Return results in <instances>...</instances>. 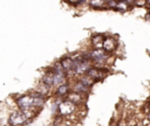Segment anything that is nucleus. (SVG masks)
<instances>
[{
	"label": "nucleus",
	"mask_w": 150,
	"mask_h": 126,
	"mask_svg": "<svg viewBox=\"0 0 150 126\" xmlns=\"http://www.w3.org/2000/svg\"><path fill=\"white\" fill-rule=\"evenodd\" d=\"M66 99H68V100H70L71 103H74V104H76L77 106H80V105H82L83 103H84V99H86V94H81V93H79V92H75V91H69L68 92V94L66 96Z\"/></svg>",
	"instance_id": "0eeeda50"
},
{
	"label": "nucleus",
	"mask_w": 150,
	"mask_h": 126,
	"mask_svg": "<svg viewBox=\"0 0 150 126\" xmlns=\"http://www.w3.org/2000/svg\"><path fill=\"white\" fill-rule=\"evenodd\" d=\"M132 6H136V7H145L146 6V0H134Z\"/></svg>",
	"instance_id": "2eb2a0df"
},
{
	"label": "nucleus",
	"mask_w": 150,
	"mask_h": 126,
	"mask_svg": "<svg viewBox=\"0 0 150 126\" xmlns=\"http://www.w3.org/2000/svg\"><path fill=\"white\" fill-rule=\"evenodd\" d=\"M87 5L91 9H107V1L105 0H88Z\"/></svg>",
	"instance_id": "9d476101"
},
{
	"label": "nucleus",
	"mask_w": 150,
	"mask_h": 126,
	"mask_svg": "<svg viewBox=\"0 0 150 126\" xmlns=\"http://www.w3.org/2000/svg\"><path fill=\"white\" fill-rule=\"evenodd\" d=\"M60 63H61L62 68L64 69V71H66L67 74L71 71V69H73V64H74V61H73V58H71L70 56H64V57H62V58L60 60Z\"/></svg>",
	"instance_id": "9b49d317"
},
{
	"label": "nucleus",
	"mask_w": 150,
	"mask_h": 126,
	"mask_svg": "<svg viewBox=\"0 0 150 126\" xmlns=\"http://www.w3.org/2000/svg\"><path fill=\"white\" fill-rule=\"evenodd\" d=\"M146 7H150V0H146Z\"/></svg>",
	"instance_id": "a211bd4d"
},
{
	"label": "nucleus",
	"mask_w": 150,
	"mask_h": 126,
	"mask_svg": "<svg viewBox=\"0 0 150 126\" xmlns=\"http://www.w3.org/2000/svg\"><path fill=\"white\" fill-rule=\"evenodd\" d=\"M145 118H146V119H148V121L150 123V111H149V112L145 114Z\"/></svg>",
	"instance_id": "f3484780"
},
{
	"label": "nucleus",
	"mask_w": 150,
	"mask_h": 126,
	"mask_svg": "<svg viewBox=\"0 0 150 126\" xmlns=\"http://www.w3.org/2000/svg\"><path fill=\"white\" fill-rule=\"evenodd\" d=\"M76 79H79L81 83H83L84 85H87V86H93L94 84H95V80L91 78V77H89L87 74H84V75H81V76H77V78Z\"/></svg>",
	"instance_id": "4468645a"
},
{
	"label": "nucleus",
	"mask_w": 150,
	"mask_h": 126,
	"mask_svg": "<svg viewBox=\"0 0 150 126\" xmlns=\"http://www.w3.org/2000/svg\"><path fill=\"white\" fill-rule=\"evenodd\" d=\"M77 108H79V106L76 104H74L70 100L63 98L57 104V112H56V114H60V116L67 118V117H70L71 114H74L77 111Z\"/></svg>",
	"instance_id": "f257e3e1"
},
{
	"label": "nucleus",
	"mask_w": 150,
	"mask_h": 126,
	"mask_svg": "<svg viewBox=\"0 0 150 126\" xmlns=\"http://www.w3.org/2000/svg\"><path fill=\"white\" fill-rule=\"evenodd\" d=\"M105 1H108V0H105Z\"/></svg>",
	"instance_id": "aec40b11"
},
{
	"label": "nucleus",
	"mask_w": 150,
	"mask_h": 126,
	"mask_svg": "<svg viewBox=\"0 0 150 126\" xmlns=\"http://www.w3.org/2000/svg\"><path fill=\"white\" fill-rule=\"evenodd\" d=\"M117 48H118V40L115 36H104V40L102 43V49L105 52L112 54L114 51H116Z\"/></svg>",
	"instance_id": "20e7f679"
},
{
	"label": "nucleus",
	"mask_w": 150,
	"mask_h": 126,
	"mask_svg": "<svg viewBox=\"0 0 150 126\" xmlns=\"http://www.w3.org/2000/svg\"><path fill=\"white\" fill-rule=\"evenodd\" d=\"M130 8H131V6H130L125 0H117L116 7H115V9H114V10H116V12H121V13H124V12H128Z\"/></svg>",
	"instance_id": "ddd939ff"
},
{
	"label": "nucleus",
	"mask_w": 150,
	"mask_h": 126,
	"mask_svg": "<svg viewBox=\"0 0 150 126\" xmlns=\"http://www.w3.org/2000/svg\"><path fill=\"white\" fill-rule=\"evenodd\" d=\"M148 14L150 15V7H149V10H148Z\"/></svg>",
	"instance_id": "6ab92c4d"
},
{
	"label": "nucleus",
	"mask_w": 150,
	"mask_h": 126,
	"mask_svg": "<svg viewBox=\"0 0 150 126\" xmlns=\"http://www.w3.org/2000/svg\"><path fill=\"white\" fill-rule=\"evenodd\" d=\"M53 76H54V74H53V71H52L50 68H49V69L42 75V77H41V82L53 88Z\"/></svg>",
	"instance_id": "f8f14e48"
},
{
	"label": "nucleus",
	"mask_w": 150,
	"mask_h": 126,
	"mask_svg": "<svg viewBox=\"0 0 150 126\" xmlns=\"http://www.w3.org/2000/svg\"><path fill=\"white\" fill-rule=\"evenodd\" d=\"M69 83H70V90L71 91H75V92H79V93H81V94H88L89 92H90V86H87V85H84L83 83H81L79 79H74V80H69Z\"/></svg>",
	"instance_id": "423d86ee"
},
{
	"label": "nucleus",
	"mask_w": 150,
	"mask_h": 126,
	"mask_svg": "<svg viewBox=\"0 0 150 126\" xmlns=\"http://www.w3.org/2000/svg\"><path fill=\"white\" fill-rule=\"evenodd\" d=\"M104 36L103 34L101 33H96L91 36L90 38V48H94V49H98V48H102V43H103V40H104Z\"/></svg>",
	"instance_id": "6e6552de"
},
{
	"label": "nucleus",
	"mask_w": 150,
	"mask_h": 126,
	"mask_svg": "<svg viewBox=\"0 0 150 126\" xmlns=\"http://www.w3.org/2000/svg\"><path fill=\"white\" fill-rule=\"evenodd\" d=\"M14 102H15V105L19 110H26V108L33 107V97H32L30 92L15 97Z\"/></svg>",
	"instance_id": "7ed1b4c3"
},
{
	"label": "nucleus",
	"mask_w": 150,
	"mask_h": 126,
	"mask_svg": "<svg viewBox=\"0 0 150 126\" xmlns=\"http://www.w3.org/2000/svg\"><path fill=\"white\" fill-rule=\"evenodd\" d=\"M35 91H38L39 93H41V94H43V96H46L48 98L52 94V92H53V88L49 86V85H47V84H45V83H42L40 80L39 84H38V86H36V89H35Z\"/></svg>",
	"instance_id": "1a4fd4ad"
},
{
	"label": "nucleus",
	"mask_w": 150,
	"mask_h": 126,
	"mask_svg": "<svg viewBox=\"0 0 150 126\" xmlns=\"http://www.w3.org/2000/svg\"><path fill=\"white\" fill-rule=\"evenodd\" d=\"M29 123H32V119H27L19 108L12 111L8 116V126H25Z\"/></svg>",
	"instance_id": "f03ea898"
},
{
	"label": "nucleus",
	"mask_w": 150,
	"mask_h": 126,
	"mask_svg": "<svg viewBox=\"0 0 150 126\" xmlns=\"http://www.w3.org/2000/svg\"><path fill=\"white\" fill-rule=\"evenodd\" d=\"M69 91H70V83H69V80H67V82H64V83L57 85L56 88H54L52 94H53L55 98H61V99H63V98H66V96L68 94Z\"/></svg>",
	"instance_id": "39448f33"
},
{
	"label": "nucleus",
	"mask_w": 150,
	"mask_h": 126,
	"mask_svg": "<svg viewBox=\"0 0 150 126\" xmlns=\"http://www.w3.org/2000/svg\"><path fill=\"white\" fill-rule=\"evenodd\" d=\"M116 126H128V125H127V120H124V119L122 120V119H121V120L116 124Z\"/></svg>",
	"instance_id": "dca6fc26"
}]
</instances>
